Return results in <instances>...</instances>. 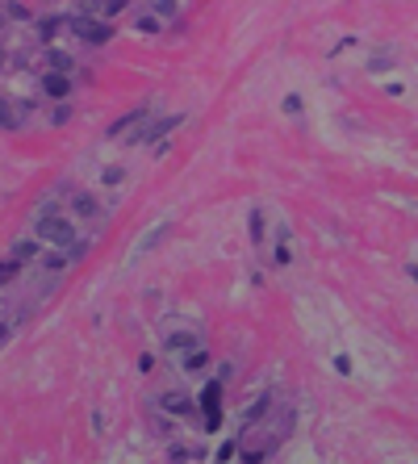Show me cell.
<instances>
[{
    "label": "cell",
    "mask_w": 418,
    "mask_h": 464,
    "mask_svg": "<svg viewBox=\"0 0 418 464\" xmlns=\"http://www.w3.org/2000/svg\"><path fill=\"white\" fill-rule=\"evenodd\" d=\"M33 222H38V239H42V243L63 247V251L80 247V230H75V222H67V218H59V214H42V218H33Z\"/></svg>",
    "instance_id": "cell-1"
},
{
    "label": "cell",
    "mask_w": 418,
    "mask_h": 464,
    "mask_svg": "<svg viewBox=\"0 0 418 464\" xmlns=\"http://www.w3.org/2000/svg\"><path fill=\"white\" fill-rule=\"evenodd\" d=\"M67 29H71L75 38H84L88 46H105V42L113 38V25L100 21V17H88V13H71V17H67Z\"/></svg>",
    "instance_id": "cell-2"
},
{
    "label": "cell",
    "mask_w": 418,
    "mask_h": 464,
    "mask_svg": "<svg viewBox=\"0 0 418 464\" xmlns=\"http://www.w3.org/2000/svg\"><path fill=\"white\" fill-rule=\"evenodd\" d=\"M201 414H205V427L209 431H218V423H222V377L218 381H209L205 389H201Z\"/></svg>",
    "instance_id": "cell-3"
},
{
    "label": "cell",
    "mask_w": 418,
    "mask_h": 464,
    "mask_svg": "<svg viewBox=\"0 0 418 464\" xmlns=\"http://www.w3.org/2000/svg\"><path fill=\"white\" fill-rule=\"evenodd\" d=\"M180 121H184L180 113H167V117H159V121H155V126H147V130L138 126V134H126V138H130V142H159V138H163V134H172Z\"/></svg>",
    "instance_id": "cell-4"
},
{
    "label": "cell",
    "mask_w": 418,
    "mask_h": 464,
    "mask_svg": "<svg viewBox=\"0 0 418 464\" xmlns=\"http://www.w3.org/2000/svg\"><path fill=\"white\" fill-rule=\"evenodd\" d=\"M151 117V105H138V109H130V113H121L113 126H109V138H126V130H134V126H142Z\"/></svg>",
    "instance_id": "cell-5"
},
{
    "label": "cell",
    "mask_w": 418,
    "mask_h": 464,
    "mask_svg": "<svg viewBox=\"0 0 418 464\" xmlns=\"http://www.w3.org/2000/svg\"><path fill=\"white\" fill-rule=\"evenodd\" d=\"M159 410H163V414H176V419H188V414H197V406H193V402H188V394H180V389L163 394V398H159Z\"/></svg>",
    "instance_id": "cell-6"
},
{
    "label": "cell",
    "mask_w": 418,
    "mask_h": 464,
    "mask_svg": "<svg viewBox=\"0 0 418 464\" xmlns=\"http://www.w3.org/2000/svg\"><path fill=\"white\" fill-rule=\"evenodd\" d=\"M42 92H46L50 100H67V96H71V80H67V71H46V75H42Z\"/></svg>",
    "instance_id": "cell-7"
},
{
    "label": "cell",
    "mask_w": 418,
    "mask_h": 464,
    "mask_svg": "<svg viewBox=\"0 0 418 464\" xmlns=\"http://www.w3.org/2000/svg\"><path fill=\"white\" fill-rule=\"evenodd\" d=\"M272 402H276L272 394H260V398H255V402H251V406L243 410V431H247V427H255V423H260V419H264V414L272 410Z\"/></svg>",
    "instance_id": "cell-8"
},
{
    "label": "cell",
    "mask_w": 418,
    "mask_h": 464,
    "mask_svg": "<svg viewBox=\"0 0 418 464\" xmlns=\"http://www.w3.org/2000/svg\"><path fill=\"white\" fill-rule=\"evenodd\" d=\"M163 347H167V352H172V356H180V352H184V356H188V352H193V347H201V339H197V335H193V331H180V335H167V339H163Z\"/></svg>",
    "instance_id": "cell-9"
},
{
    "label": "cell",
    "mask_w": 418,
    "mask_h": 464,
    "mask_svg": "<svg viewBox=\"0 0 418 464\" xmlns=\"http://www.w3.org/2000/svg\"><path fill=\"white\" fill-rule=\"evenodd\" d=\"M71 209H75L80 218H100V214H105V209L96 205V197H92V193H75V197H71Z\"/></svg>",
    "instance_id": "cell-10"
},
{
    "label": "cell",
    "mask_w": 418,
    "mask_h": 464,
    "mask_svg": "<svg viewBox=\"0 0 418 464\" xmlns=\"http://www.w3.org/2000/svg\"><path fill=\"white\" fill-rule=\"evenodd\" d=\"M13 255H17L21 264H25V260H38V255H42V239H17V243H13Z\"/></svg>",
    "instance_id": "cell-11"
},
{
    "label": "cell",
    "mask_w": 418,
    "mask_h": 464,
    "mask_svg": "<svg viewBox=\"0 0 418 464\" xmlns=\"http://www.w3.org/2000/svg\"><path fill=\"white\" fill-rule=\"evenodd\" d=\"M59 29H67V17H42V21H38V38H42V42H50Z\"/></svg>",
    "instance_id": "cell-12"
},
{
    "label": "cell",
    "mask_w": 418,
    "mask_h": 464,
    "mask_svg": "<svg viewBox=\"0 0 418 464\" xmlns=\"http://www.w3.org/2000/svg\"><path fill=\"white\" fill-rule=\"evenodd\" d=\"M205 364H209V356H205L201 347H193V352L184 356V373H205Z\"/></svg>",
    "instance_id": "cell-13"
},
{
    "label": "cell",
    "mask_w": 418,
    "mask_h": 464,
    "mask_svg": "<svg viewBox=\"0 0 418 464\" xmlns=\"http://www.w3.org/2000/svg\"><path fill=\"white\" fill-rule=\"evenodd\" d=\"M167 461H205V452L184 448V444H172V448H167Z\"/></svg>",
    "instance_id": "cell-14"
},
{
    "label": "cell",
    "mask_w": 418,
    "mask_h": 464,
    "mask_svg": "<svg viewBox=\"0 0 418 464\" xmlns=\"http://www.w3.org/2000/svg\"><path fill=\"white\" fill-rule=\"evenodd\" d=\"M17 276H21V260L8 255V260L0 264V285H8V280H17Z\"/></svg>",
    "instance_id": "cell-15"
},
{
    "label": "cell",
    "mask_w": 418,
    "mask_h": 464,
    "mask_svg": "<svg viewBox=\"0 0 418 464\" xmlns=\"http://www.w3.org/2000/svg\"><path fill=\"white\" fill-rule=\"evenodd\" d=\"M67 260H71V255H42V272H50V276H59V272L67 268Z\"/></svg>",
    "instance_id": "cell-16"
},
{
    "label": "cell",
    "mask_w": 418,
    "mask_h": 464,
    "mask_svg": "<svg viewBox=\"0 0 418 464\" xmlns=\"http://www.w3.org/2000/svg\"><path fill=\"white\" fill-rule=\"evenodd\" d=\"M251 243H264V209H251Z\"/></svg>",
    "instance_id": "cell-17"
},
{
    "label": "cell",
    "mask_w": 418,
    "mask_h": 464,
    "mask_svg": "<svg viewBox=\"0 0 418 464\" xmlns=\"http://www.w3.org/2000/svg\"><path fill=\"white\" fill-rule=\"evenodd\" d=\"M0 130H17V113H13V105L0 96Z\"/></svg>",
    "instance_id": "cell-18"
},
{
    "label": "cell",
    "mask_w": 418,
    "mask_h": 464,
    "mask_svg": "<svg viewBox=\"0 0 418 464\" xmlns=\"http://www.w3.org/2000/svg\"><path fill=\"white\" fill-rule=\"evenodd\" d=\"M46 63H50V71H71V59H67L63 50H50V54H46Z\"/></svg>",
    "instance_id": "cell-19"
},
{
    "label": "cell",
    "mask_w": 418,
    "mask_h": 464,
    "mask_svg": "<svg viewBox=\"0 0 418 464\" xmlns=\"http://www.w3.org/2000/svg\"><path fill=\"white\" fill-rule=\"evenodd\" d=\"M134 25H138V33H155V29H159V21H155L151 13H142V17H138Z\"/></svg>",
    "instance_id": "cell-20"
},
{
    "label": "cell",
    "mask_w": 418,
    "mask_h": 464,
    "mask_svg": "<svg viewBox=\"0 0 418 464\" xmlns=\"http://www.w3.org/2000/svg\"><path fill=\"white\" fill-rule=\"evenodd\" d=\"M247 464H260V461H268V448H247V452H239Z\"/></svg>",
    "instance_id": "cell-21"
},
{
    "label": "cell",
    "mask_w": 418,
    "mask_h": 464,
    "mask_svg": "<svg viewBox=\"0 0 418 464\" xmlns=\"http://www.w3.org/2000/svg\"><path fill=\"white\" fill-rule=\"evenodd\" d=\"M17 322H21V318H0V343H4V339L17 331Z\"/></svg>",
    "instance_id": "cell-22"
},
{
    "label": "cell",
    "mask_w": 418,
    "mask_h": 464,
    "mask_svg": "<svg viewBox=\"0 0 418 464\" xmlns=\"http://www.w3.org/2000/svg\"><path fill=\"white\" fill-rule=\"evenodd\" d=\"M285 113H301V96H297V92L285 96Z\"/></svg>",
    "instance_id": "cell-23"
},
{
    "label": "cell",
    "mask_w": 418,
    "mask_h": 464,
    "mask_svg": "<svg viewBox=\"0 0 418 464\" xmlns=\"http://www.w3.org/2000/svg\"><path fill=\"white\" fill-rule=\"evenodd\" d=\"M272 264H276V268H285V264H289V247H285V243H276V255H272Z\"/></svg>",
    "instance_id": "cell-24"
},
{
    "label": "cell",
    "mask_w": 418,
    "mask_h": 464,
    "mask_svg": "<svg viewBox=\"0 0 418 464\" xmlns=\"http://www.w3.org/2000/svg\"><path fill=\"white\" fill-rule=\"evenodd\" d=\"M155 13H163V17H176V0H155Z\"/></svg>",
    "instance_id": "cell-25"
},
{
    "label": "cell",
    "mask_w": 418,
    "mask_h": 464,
    "mask_svg": "<svg viewBox=\"0 0 418 464\" xmlns=\"http://www.w3.org/2000/svg\"><path fill=\"white\" fill-rule=\"evenodd\" d=\"M138 368H142V373H155V356H151V352H142V356H138Z\"/></svg>",
    "instance_id": "cell-26"
},
{
    "label": "cell",
    "mask_w": 418,
    "mask_h": 464,
    "mask_svg": "<svg viewBox=\"0 0 418 464\" xmlns=\"http://www.w3.org/2000/svg\"><path fill=\"white\" fill-rule=\"evenodd\" d=\"M234 456H239V448H234V444H222V448H218V461H234Z\"/></svg>",
    "instance_id": "cell-27"
},
{
    "label": "cell",
    "mask_w": 418,
    "mask_h": 464,
    "mask_svg": "<svg viewBox=\"0 0 418 464\" xmlns=\"http://www.w3.org/2000/svg\"><path fill=\"white\" fill-rule=\"evenodd\" d=\"M335 373H343V377H348V373H352V360H348V356H335Z\"/></svg>",
    "instance_id": "cell-28"
},
{
    "label": "cell",
    "mask_w": 418,
    "mask_h": 464,
    "mask_svg": "<svg viewBox=\"0 0 418 464\" xmlns=\"http://www.w3.org/2000/svg\"><path fill=\"white\" fill-rule=\"evenodd\" d=\"M67 117H71V105H67V100H63V105H59V109H54V121H67Z\"/></svg>",
    "instance_id": "cell-29"
},
{
    "label": "cell",
    "mask_w": 418,
    "mask_h": 464,
    "mask_svg": "<svg viewBox=\"0 0 418 464\" xmlns=\"http://www.w3.org/2000/svg\"><path fill=\"white\" fill-rule=\"evenodd\" d=\"M410 276H415V280H418V264H410Z\"/></svg>",
    "instance_id": "cell-30"
},
{
    "label": "cell",
    "mask_w": 418,
    "mask_h": 464,
    "mask_svg": "<svg viewBox=\"0 0 418 464\" xmlns=\"http://www.w3.org/2000/svg\"><path fill=\"white\" fill-rule=\"evenodd\" d=\"M4 63H8V54H4V50H0V67H4Z\"/></svg>",
    "instance_id": "cell-31"
},
{
    "label": "cell",
    "mask_w": 418,
    "mask_h": 464,
    "mask_svg": "<svg viewBox=\"0 0 418 464\" xmlns=\"http://www.w3.org/2000/svg\"><path fill=\"white\" fill-rule=\"evenodd\" d=\"M0 25H4V21H0Z\"/></svg>",
    "instance_id": "cell-32"
}]
</instances>
